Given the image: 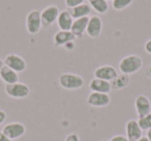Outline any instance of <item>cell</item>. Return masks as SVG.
Here are the masks:
<instances>
[{
  "mask_svg": "<svg viewBox=\"0 0 151 141\" xmlns=\"http://www.w3.org/2000/svg\"><path fill=\"white\" fill-rule=\"evenodd\" d=\"M143 66V60L139 55H128L119 62V70L122 74L130 75L138 72Z\"/></svg>",
  "mask_w": 151,
  "mask_h": 141,
  "instance_id": "1",
  "label": "cell"
},
{
  "mask_svg": "<svg viewBox=\"0 0 151 141\" xmlns=\"http://www.w3.org/2000/svg\"><path fill=\"white\" fill-rule=\"evenodd\" d=\"M59 85L65 90H78L84 85V78L75 73H62L59 75Z\"/></svg>",
  "mask_w": 151,
  "mask_h": 141,
  "instance_id": "2",
  "label": "cell"
},
{
  "mask_svg": "<svg viewBox=\"0 0 151 141\" xmlns=\"http://www.w3.org/2000/svg\"><path fill=\"white\" fill-rule=\"evenodd\" d=\"M5 93L7 96L15 99H23L29 96L30 88L26 83H16L13 85H5Z\"/></svg>",
  "mask_w": 151,
  "mask_h": 141,
  "instance_id": "3",
  "label": "cell"
},
{
  "mask_svg": "<svg viewBox=\"0 0 151 141\" xmlns=\"http://www.w3.org/2000/svg\"><path fill=\"white\" fill-rule=\"evenodd\" d=\"M59 14H60V11L56 5H49L46 9H42V11H40L42 27L44 29H47L50 26H52L55 22H57Z\"/></svg>",
  "mask_w": 151,
  "mask_h": 141,
  "instance_id": "4",
  "label": "cell"
},
{
  "mask_svg": "<svg viewBox=\"0 0 151 141\" xmlns=\"http://www.w3.org/2000/svg\"><path fill=\"white\" fill-rule=\"evenodd\" d=\"M40 28H42L40 11L37 9H33L26 17V29L29 34L35 35L40 32Z\"/></svg>",
  "mask_w": 151,
  "mask_h": 141,
  "instance_id": "5",
  "label": "cell"
},
{
  "mask_svg": "<svg viewBox=\"0 0 151 141\" xmlns=\"http://www.w3.org/2000/svg\"><path fill=\"white\" fill-rule=\"evenodd\" d=\"M2 133L4 135H6L9 139L15 140V139H19L23 136L26 133V127L24 126L22 122H11L7 124L3 127Z\"/></svg>",
  "mask_w": 151,
  "mask_h": 141,
  "instance_id": "6",
  "label": "cell"
},
{
  "mask_svg": "<svg viewBox=\"0 0 151 141\" xmlns=\"http://www.w3.org/2000/svg\"><path fill=\"white\" fill-rule=\"evenodd\" d=\"M4 65L7 67H9L11 69H13L14 71L20 73L25 71V69L27 68V63L26 61L22 58L21 56L17 54H9L5 57V59L3 60Z\"/></svg>",
  "mask_w": 151,
  "mask_h": 141,
  "instance_id": "7",
  "label": "cell"
},
{
  "mask_svg": "<svg viewBox=\"0 0 151 141\" xmlns=\"http://www.w3.org/2000/svg\"><path fill=\"white\" fill-rule=\"evenodd\" d=\"M103 31V21L99 16L89 17L88 25H87L86 33L89 37L97 38L101 36Z\"/></svg>",
  "mask_w": 151,
  "mask_h": 141,
  "instance_id": "8",
  "label": "cell"
},
{
  "mask_svg": "<svg viewBox=\"0 0 151 141\" xmlns=\"http://www.w3.org/2000/svg\"><path fill=\"white\" fill-rule=\"evenodd\" d=\"M93 75H94V78L104 79V80L111 83L114 78L117 77L118 72L115 67L111 66V65H104V66H101L95 69Z\"/></svg>",
  "mask_w": 151,
  "mask_h": 141,
  "instance_id": "9",
  "label": "cell"
},
{
  "mask_svg": "<svg viewBox=\"0 0 151 141\" xmlns=\"http://www.w3.org/2000/svg\"><path fill=\"white\" fill-rule=\"evenodd\" d=\"M87 103L93 107H106L111 103V97L109 94L91 92L87 98Z\"/></svg>",
  "mask_w": 151,
  "mask_h": 141,
  "instance_id": "10",
  "label": "cell"
},
{
  "mask_svg": "<svg viewBox=\"0 0 151 141\" xmlns=\"http://www.w3.org/2000/svg\"><path fill=\"white\" fill-rule=\"evenodd\" d=\"M134 108L139 118L147 115L151 112V102L145 95H139L134 100Z\"/></svg>",
  "mask_w": 151,
  "mask_h": 141,
  "instance_id": "11",
  "label": "cell"
},
{
  "mask_svg": "<svg viewBox=\"0 0 151 141\" xmlns=\"http://www.w3.org/2000/svg\"><path fill=\"white\" fill-rule=\"evenodd\" d=\"M125 131H126V138L128 141H137L140 138H142V129L140 128L138 124V120H129L125 125Z\"/></svg>",
  "mask_w": 151,
  "mask_h": 141,
  "instance_id": "12",
  "label": "cell"
},
{
  "mask_svg": "<svg viewBox=\"0 0 151 141\" xmlns=\"http://www.w3.org/2000/svg\"><path fill=\"white\" fill-rule=\"evenodd\" d=\"M73 23V18L71 16L70 11H60L57 19V26L61 31H70L71 26Z\"/></svg>",
  "mask_w": 151,
  "mask_h": 141,
  "instance_id": "13",
  "label": "cell"
},
{
  "mask_svg": "<svg viewBox=\"0 0 151 141\" xmlns=\"http://www.w3.org/2000/svg\"><path fill=\"white\" fill-rule=\"evenodd\" d=\"M89 17L81 18V19H76L73 20V26H71V33L77 37H82L84 35V33H86L87 25H88Z\"/></svg>",
  "mask_w": 151,
  "mask_h": 141,
  "instance_id": "14",
  "label": "cell"
},
{
  "mask_svg": "<svg viewBox=\"0 0 151 141\" xmlns=\"http://www.w3.org/2000/svg\"><path fill=\"white\" fill-rule=\"evenodd\" d=\"M89 89L91 90V92H95V93L109 94L112 88L110 81L99 78H93L89 83Z\"/></svg>",
  "mask_w": 151,
  "mask_h": 141,
  "instance_id": "15",
  "label": "cell"
},
{
  "mask_svg": "<svg viewBox=\"0 0 151 141\" xmlns=\"http://www.w3.org/2000/svg\"><path fill=\"white\" fill-rule=\"evenodd\" d=\"M0 78L4 81L5 85H13L19 81V73L4 65L0 70Z\"/></svg>",
  "mask_w": 151,
  "mask_h": 141,
  "instance_id": "16",
  "label": "cell"
},
{
  "mask_svg": "<svg viewBox=\"0 0 151 141\" xmlns=\"http://www.w3.org/2000/svg\"><path fill=\"white\" fill-rule=\"evenodd\" d=\"M76 39V36L71 31H58L54 36V44L56 46H64L69 42H73Z\"/></svg>",
  "mask_w": 151,
  "mask_h": 141,
  "instance_id": "17",
  "label": "cell"
},
{
  "mask_svg": "<svg viewBox=\"0 0 151 141\" xmlns=\"http://www.w3.org/2000/svg\"><path fill=\"white\" fill-rule=\"evenodd\" d=\"M91 6L89 5V3H83L81 5L71 9V16H73V20L76 19H81V18H85V17H89V15L91 14Z\"/></svg>",
  "mask_w": 151,
  "mask_h": 141,
  "instance_id": "18",
  "label": "cell"
},
{
  "mask_svg": "<svg viewBox=\"0 0 151 141\" xmlns=\"http://www.w3.org/2000/svg\"><path fill=\"white\" fill-rule=\"evenodd\" d=\"M91 9L97 14H106L109 11V4L107 0H88Z\"/></svg>",
  "mask_w": 151,
  "mask_h": 141,
  "instance_id": "19",
  "label": "cell"
},
{
  "mask_svg": "<svg viewBox=\"0 0 151 141\" xmlns=\"http://www.w3.org/2000/svg\"><path fill=\"white\" fill-rule=\"evenodd\" d=\"M128 81H129V77L126 74H118L116 78H114L111 81V88L115 90H120L125 88L128 85Z\"/></svg>",
  "mask_w": 151,
  "mask_h": 141,
  "instance_id": "20",
  "label": "cell"
},
{
  "mask_svg": "<svg viewBox=\"0 0 151 141\" xmlns=\"http://www.w3.org/2000/svg\"><path fill=\"white\" fill-rule=\"evenodd\" d=\"M132 2H134V0H113L112 1V7L115 11H122V9L129 6Z\"/></svg>",
  "mask_w": 151,
  "mask_h": 141,
  "instance_id": "21",
  "label": "cell"
},
{
  "mask_svg": "<svg viewBox=\"0 0 151 141\" xmlns=\"http://www.w3.org/2000/svg\"><path fill=\"white\" fill-rule=\"evenodd\" d=\"M138 124L140 126V128L142 129V131H147L151 128V112L147 115L140 118L138 120Z\"/></svg>",
  "mask_w": 151,
  "mask_h": 141,
  "instance_id": "22",
  "label": "cell"
},
{
  "mask_svg": "<svg viewBox=\"0 0 151 141\" xmlns=\"http://www.w3.org/2000/svg\"><path fill=\"white\" fill-rule=\"evenodd\" d=\"M86 0H65V5H66L68 9H73V7L81 5L83 3H85Z\"/></svg>",
  "mask_w": 151,
  "mask_h": 141,
  "instance_id": "23",
  "label": "cell"
},
{
  "mask_svg": "<svg viewBox=\"0 0 151 141\" xmlns=\"http://www.w3.org/2000/svg\"><path fill=\"white\" fill-rule=\"evenodd\" d=\"M64 141H80V137L77 133H70L65 137Z\"/></svg>",
  "mask_w": 151,
  "mask_h": 141,
  "instance_id": "24",
  "label": "cell"
},
{
  "mask_svg": "<svg viewBox=\"0 0 151 141\" xmlns=\"http://www.w3.org/2000/svg\"><path fill=\"white\" fill-rule=\"evenodd\" d=\"M110 141H128V139L123 135H115L110 139Z\"/></svg>",
  "mask_w": 151,
  "mask_h": 141,
  "instance_id": "25",
  "label": "cell"
},
{
  "mask_svg": "<svg viewBox=\"0 0 151 141\" xmlns=\"http://www.w3.org/2000/svg\"><path fill=\"white\" fill-rule=\"evenodd\" d=\"M6 120V113L4 110H0V126L3 124Z\"/></svg>",
  "mask_w": 151,
  "mask_h": 141,
  "instance_id": "26",
  "label": "cell"
},
{
  "mask_svg": "<svg viewBox=\"0 0 151 141\" xmlns=\"http://www.w3.org/2000/svg\"><path fill=\"white\" fill-rule=\"evenodd\" d=\"M145 51H146L148 54L151 55V39H149L148 41L145 43Z\"/></svg>",
  "mask_w": 151,
  "mask_h": 141,
  "instance_id": "27",
  "label": "cell"
},
{
  "mask_svg": "<svg viewBox=\"0 0 151 141\" xmlns=\"http://www.w3.org/2000/svg\"><path fill=\"white\" fill-rule=\"evenodd\" d=\"M0 141H13L12 139H9L6 135H4L2 132H0Z\"/></svg>",
  "mask_w": 151,
  "mask_h": 141,
  "instance_id": "28",
  "label": "cell"
},
{
  "mask_svg": "<svg viewBox=\"0 0 151 141\" xmlns=\"http://www.w3.org/2000/svg\"><path fill=\"white\" fill-rule=\"evenodd\" d=\"M146 137H147V139H148V141H151V128L149 129V130H147Z\"/></svg>",
  "mask_w": 151,
  "mask_h": 141,
  "instance_id": "29",
  "label": "cell"
},
{
  "mask_svg": "<svg viewBox=\"0 0 151 141\" xmlns=\"http://www.w3.org/2000/svg\"><path fill=\"white\" fill-rule=\"evenodd\" d=\"M137 141H148V139H147L146 136H143L142 138H140L139 140H137Z\"/></svg>",
  "mask_w": 151,
  "mask_h": 141,
  "instance_id": "30",
  "label": "cell"
},
{
  "mask_svg": "<svg viewBox=\"0 0 151 141\" xmlns=\"http://www.w3.org/2000/svg\"><path fill=\"white\" fill-rule=\"evenodd\" d=\"M3 66H4V62H3V61L0 59V70H1V68H2Z\"/></svg>",
  "mask_w": 151,
  "mask_h": 141,
  "instance_id": "31",
  "label": "cell"
},
{
  "mask_svg": "<svg viewBox=\"0 0 151 141\" xmlns=\"http://www.w3.org/2000/svg\"><path fill=\"white\" fill-rule=\"evenodd\" d=\"M101 141H110V140H108V139H104V140H101Z\"/></svg>",
  "mask_w": 151,
  "mask_h": 141,
  "instance_id": "32",
  "label": "cell"
},
{
  "mask_svg": "<svg viewBox=\"0 0 151 141\" xmlns=\"http://www.w3.org/2000/svg\"><path fill=\"white\" fill-rule=\"evenodd\" d=\"M107 1H113V0H107Z\"/></svg>",
  "mask_w": 151,
  "mask_h": 141,
  "instance_id": "33",
  "label": "cell"
}]
</instances>
